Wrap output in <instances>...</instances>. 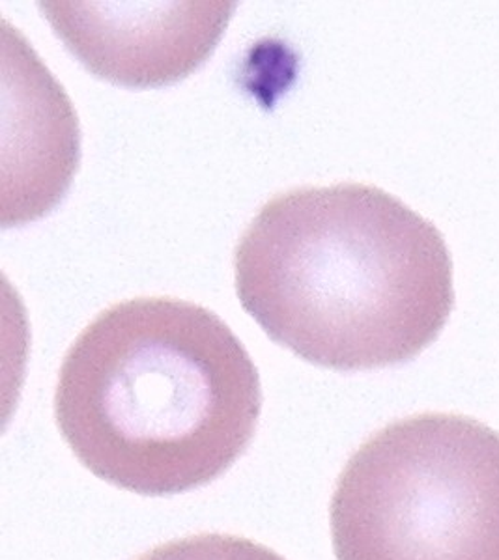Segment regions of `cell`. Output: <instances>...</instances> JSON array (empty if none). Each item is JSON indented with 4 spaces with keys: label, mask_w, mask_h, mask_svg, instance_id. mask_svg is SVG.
Instances as JSON below:
<instances>
[{
    "label": "cell",
    "mask_w": 499,
    "mask_h": 560,
    "mask_svg": "<svg viewBox=\"0 0 499 560\" xmlns=\"http://www.w3.org/2000/svg\"><path fill=\"white\" fill-rule=\"evenodd\" d=\"M337 560H499V433L419 413L372 433L333 491Z\"/></svg>",
    "instance_id": "3957f363"
},
{
    "label": "cell",
    "mask_w": 499,
    "mask_h": 560,
    "mask_svg": "<svg viewBox=\"0 0 499 560\" xmlns=\"http://www.w3.org/2000/svg\"><path fill=\"white\" fill-rule=\"evenodd\" d=\"M135 560H285L271 549L244 536L205 535L186 536L150 549Z\"/></svg>",
    "instance_id": "8992f818"
},
{
    "label": "cell",
    "mask_w": 499,
    "mask_h": 560,
    "mask_svg": "<svg viewBox=\"0 0 499 560\" xmlns=\"http://www.w3.org/2000/svg\"><path fill=\"white\" fill-rule=\"evenodd\" d=\"M234 275L245 313L274 342L343 372L411 361L455 303L442 234L374 185L269 198L237 242Z\"/></svg>",
    "instance_id": "6da1fadb"
},
{
    "label": "cell",
    "mask_w": 499,
    "mask_h": 560,
    "mask_svg": "<svg viewBox=\"0 0 499 560\" xmlns=\"http://www.w3.org/2000/svg\"><path fill=\"white\" fill-rule=\"evenodd\" d=\"M94 75L135 89L178 83L218 47L236 2H42Z\"/></svg>",
    "instance_id": "277c9868"
},
{
    "label": "cell",
    "mask_w": 499,
    "mask_h": 560,
    "mask_svg": "<svg viewBox=\"0 0 499 560\" xmlns=\"http://www.w3.org/2000/svg\"><path fill=\"white\" fill-rule=\"evenodd\" d=\"M15 77V179L8 187L13 197L2 211L4 226L51 210L68 189L79 161V153L51 144L79 150L78 116L51 73L33 52L31 83L25 84L20 66Z\"/></svg>",
    "instance_id": "5b68a950"
},
{
    "label": "cell",
    "mask_w": 499,
    "mask_h": 560,
    "mask_svg": "<svg viewBox=\"0 0 499 560\" xmlns=\"http://www.w3.org/2000/svg\"><path fill=\"white\" fill-rule=\"evenodd\" d=\"M263 411L253 359L205 306L137 298L105 308L66 353L58 430L92 475L139 495L218 480Z\"/></svg>",
    "instance_id": "7a4b0ae2"
}]
</instances>
